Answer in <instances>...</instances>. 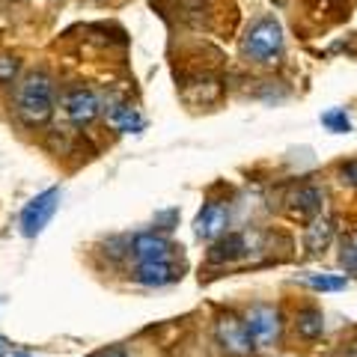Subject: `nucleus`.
<instances>
[{"label":"nucleus","mask_w":357,"mask_h":357,"mask_svg":"<svg viewBox=\"0 0 357 357\" xmlns=\"http://www.w3.org/2000/svg\"><path fill=\"white\" fill-rule=\"evenodd\" d=\"M18 116L27 126H45L54 116V86L51 77L42 72H33L18 86Z\"/></svg>","instance_id":"nucleus-1"},{"label":"nucleus","mask_w":357,"mask_h":357,"mask_svg":"<svg viewBox=\"0 0 357 357\" xmlns=\"http://www.w3.org/2000/svg\"><path fill=\"white\" fill-rule=\"evenodd\" d=\"M244 57H250L253 63H277V57L283 54V27L274 15H265L259 21H253L250 30L241 39Z\"/></svg>","instance_id":"nucleus-2"},{"label":"nucleus","mask_w":357,"mask_h":357,"mask_svg":"<svg viewBox=\"0 0 357 357\" xmlns=\"http://www.w3.org/2000/svg\"><path fill=\"white\" fill-rule=\"evenodd\" d=\"M60 206V188H48L30 199V203L21 208V232L27 238H36L39 232L48 227V220L54 218V211Z\"/></svg>","instance_id":"nucleus-3"},{"label":"nucleus","mask_w":357,"mask_h":357,"mask_svg":"<svg viewBox=\"0 0 357 357\" xmlns=\"http://www.w3.org/2000/svg\"><path fill=\"white\" fill-rule=\"evenodd\" d=\"M218 342L223 345V351L236 354V357H250L256 351V342L248 331V321L232 316V312L218 319Z\"/></svg>","instance_id":"nucleus-4"},{"label":"nucleus","mask_w":357,"mask_h":357,"mask_svg":"<svg viewBox=\"0 0 357 357\" xmlns=\"http://www.w3.org/2000/svg\"><path fill=\"white\" fill-rule=\"evenodd\" d=\"M244 321H248V331L250 337L256 342V349H265V345H274L277 337H280V310L268 307V304H256L248 310V316H244Z\"/></svg>","instance_id":"nucleus-5"},{"label":"nucleus","mask_w":357,"mask_h":357,"mask_svg":"<svg viewBox=\"0 0 357 357\" xmlns=\"http://www.w3.org/2000/svg\"><path fill=\"white\" fill-rule=\"evenodd\" d=\"M128 250L137 262H167L176 248H173L170 238L161 236V232H137V236L131 238Z\"/></svg>","instance_id":"nucleus-6"},{"label":"nucleus","mask_w":357,"mask_h":357,"mask_svg":"<svg viewBox=\"0 0 357 357\" xmlns=\"http://www.w3.org/2000/svg\"><path fill=\"white\" fill-rule=\"evenodd\" d=\"M63 107H66V116H69L75 126H89V122L98 116V107L102 105H98L93 89L77 86V89H69V93H66Z\"/></svg>","instance_id":"nucleus-7"},{"label":"nucleus","mask_w":357,"mask_h":357,"mask_svg":"<svg viewBox=\"0 0 357 357\" xmlns=\"http://www.w3.org/2000/svg\"><path fill=\"white\" fill-rule=\"evenodd\" d=\"M321 203H325V194L316 185H301L289 197V211L298 220H316L321 215Z\"/></svg>","instance_id":"nucleus-8"},{"label":"nucleus","mask_w":357,"mask_h":357,"mask_svg":"<svg viewBox=\"0 0 357 357\" xmlns=\"http://www.w3.org/2000/svg\"><path fill=\"white\" fill-rule=\"evenodd\" d=\"M182 271L170 262H140L134 268V283L140 286H149V289H158V286H170L176 283Z\"/></svg>","instance_id":"nucleus-9"},{"label":"nucleus","mask_w":357,"mask_h":357,"mask_svg":"<svg viewBox=\"0 0 357 357\" xmlns=\"http://www.w3.org/2000/svg\"><path fill=\"white\" fill-rule=\"evenodd\" d=\"M223 229H227V211H223V206H218V203H206L203 208H199L197 220H194L197 238L215 241V238L223 236Z\"/></svg>","instance_id":"nucleus-10"},{"label":"nucleus","mask_w":357,"mask_h":357,"mask_svg":"<svg viewBox=\"0 0 357 357\" xmlns=\"http://www.w3.org/2000/svg\"><path fill=\"white\" fill-rule=\"evenodd\" d=\"M248 253V241H244L241 232H227L220 236L208 250V262L211 265H227V262H236Z\"/></svg>","instance_id":"nucleus-11"},{"label":"nucleus","mask_w":357,"mask_h":357,"mask_svg":"<svg viewBox=\"0 0 357 357\" xmlns=\"http://www.w3.org/2000/svg\"><path fill=\"white\" fill-rule=\"evenodd\" d=\"M333 232H337V227H333L331 218H316L310 220V227L304 232V248L307 253H321L328 250V244L333 241Z\"/></svg>","instance_id":"nucleus-12"},{"label":"nucleus","mask_w":357,"mask_h":357,"mask_svg":"<svg viewBox=\"0 0 357 357\" xmlns=\"http://www.w3.org/2000/svg\"><path fill=\"white\" fill-rule=\"evenodd\" d=\"M107 122L114 126L116 131H128V134H137L146 128V119H143L137 110H134L131 105H116L107 110Z\"/></svg>","instance_id":"nucleus-13"},{"label":"nucleus","mask_w":357,"mask_h":357,"mask_svg":"<svg viewBox=\"0 0 357 357\" xmlns=\"http://www.w3.org/2000/svg\"><path fill=\"white\" fill-rule=\"evenodd\" d=\"M295 331H298V337H304V340H319L321 333H325V316H321V310H316V307L298 310Z\"/></svg>","instance_id":"nucleus-14"},{"label":"nucleus","mask_w":357,"mask_h":357,"mask_svg":"<svg viewBox=\"0 0 357 357\" xmlns=\"http://www.w3.org/2000/svg\"><path fill=\"white\" fill-rule=\"evenodd\" d=\"M301 280L310 289H316V292H340V289L349 286V280L337 274H301Z\"/></svg>","instance_id":"nucleus-15"},{"label":"nucleus","mask_w":357,"mask_h":357,"mask_svg":"<svg viewBox=\"0 0 357 357\" xmlns=\"http://www.w3.org/2000/svg\"><path fill=\"white\" fill-rule=\"evenodd\" d=\"M321 126H325L328 131H333V134H349L351 131V119H349V114H345L342 107H331V110L321 114Z\"/></svg>","instance_id":"nucleus-16"},{"label":"nucleus","mask_w":357,"mask_h":357,"mask_svg":"<svg viewBox=\"0 0 357 357\" xmlns=\"http://www.w3.org/2000/svg\"><path fill=\"white\" fill-rule=\"evenodd\" d=\"M340 265L345 268L349 274H357V232L351 238L342 241V250H340Z\"/></svg>","instance_id":"nucleus-17"},{"label":"nucleus","mask_w":357,"mask_h":357,"mask_svg":"<svg viewBox=\"0 0 357 357\" xmlns=\"http://www.w3.org/2000/svg\"><path fill=\"white\" fill-rule=\"evenodd\" d=\"M340 178H342V185L357 188V158H354V161H345V164L340 167Z\"/></svg>","instance_id":"nucleus-18"},{"label":"nucleus","mask_w":357,"mask_h":357,"mask_svg":"<svg viewBox=\"0 0 357 357\" xmlns=\"http://www.w3.org/2000/svg\"><path fill=\"white\" fill-rule=\"evenodd\" d=\"M18 72V63L13 57H0V84H6V81H13Z\"/></svg>","instance_id":"nucleus-19"},{"label":"nucleus","mask_w":357,"mask_h":357,"mask_svg":"<svg viewBox=\"0 0 357 357\" xmlns=\"http://www.w3.org/2000/svg\"><path fill=\"white\" fill-rule=\"evenodd\" d=\"M6 351H9V342H6V340H3V337H0V357H3V354H6Z\"/></svg>","instance_id":"nucleus-20"},{"label":"nucleus","mask_w":357,"mask_h":357,"mask_svg":"<svg viewBox=\"0 0 357 357\" xmlns=\"http://www.w3.org/2000/svg\"><path fill=\"white\" fill-rule=\"evenodd\" d=\"M105 357H128V354H122V351H110V354H105Z\"/></svg>","instance_id":"nucleus-21"},{"label":"nucleus","mask_w":357,"mask_h":357,"mask_svg":"<svg viewBox=\"0 0 357 357\" xmlns=\"http://www.w3.org/2000/svg\"><path fill=\"white\" fill-rule=\"evenodd\" d=\"M13 357H33V354H13Z\"/></svg>","instance_id":"nucleus-22"},{"label":"nucleus","mask_w":357,"mask_h":357,"mask_svg":"<svg viewBox=\"0 0 357 357\" xmlns=\"http://www.w3.org/2000/svg\"><path fill=\"white\" fill-rule=\"evenodd\" d=\"M93 357H96V354H93Z\"/></svg>","instance_id":"nucleus-23"}]
</instances>
